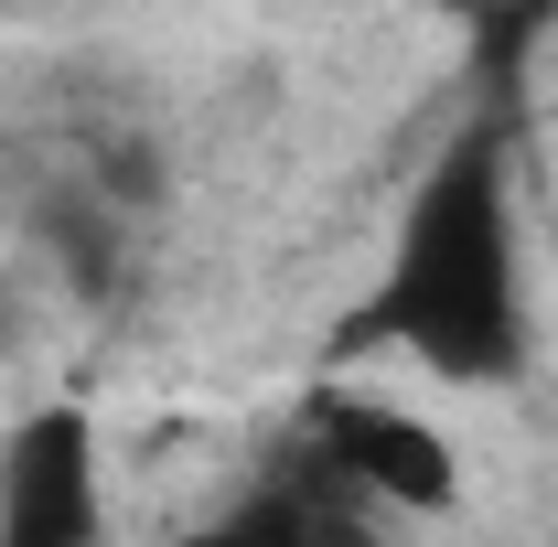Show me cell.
Here are the masks:
<instances>
[{"mask_svg":"<svg viewBox=\"0 0 558 547\" xmlns=\"http://www.w3.org/2000/svg\"><path fill=\"white\" fill-rule=\"evenodd\" d=\"M418 11H451V22H473V11H484V0H418Z\"/></svg>","mask_w":558,"mask_h":547,"instance_id":"cell-6","label":"cell"},{"mask_svg":"<svg viewBox=\"0 0 558 547\" xmlns=\"http://www.w3.org/2000/svg\"><path fill=\"white\" fill-rule=\"evenodd\" d=\"M301 451L344 483L354 505H376V515H451V505H462V451H451V429H429V418L398 409V398L323 387Z\"/></svg>","mask_w":558,"mask_h":547,"instance_id":"cell-3","label":"cell"},{"mask_svg":"<svg viewBox=\"0 0 558 547\" xmlns=\"http://www.w3.org/2000/svg\"><path fill=\"white\" fill-rule=\"evenodd\" d=\"M33 236H44V258L86 290V301H119L140 279V258H130V215H108L86 183H54L44 205H33Z\"/></svg>","mask_w":558,"mask_h":547,"instance_id":"cell-5","label":"cell"},{"mask_svg":"<svg viewBox=\"0 0 558 547\" xmlns=\"http://www.w3.org/2000/svg\"><path fill=\"white\" fill-rule=\"evenodd\" d=\"M344 343H398L440 387H515L537 365L526 323V226H515V161L505 130H462L398 205L387 269L354 301Z\"/></svg>","mask_w":558,"mask_h":547,"instance_id":"cell-1","label":"cell"},{"mask_svg":"<svg viewBox=\"0 0 558 547\" xmlns=\"http://www.w3.org/2000/svg\"><path fill=\"white\" fill-rule=\"evenodd\" d=\"M0 547H108V451L86 398H44L0 429Z\"/></svg>","mask_w":558,"mask_h":547,"instance_id":"cell-2","label":"cell"},{"mask_svg":"<svg viewBox=\"0 0 558 547\" xmlns=\"http://www.w3.org/2000/svg\"><path fill=\"white\" fill-rule=\"evenodd\" d=\"M172 547H376V505H354L312 451H290L269 473H247L194 537H172Z\"/></svg>","mask_w":558,"mask_h":547,"instance_id":"cell-4","label":"cell"}]
</instances>
